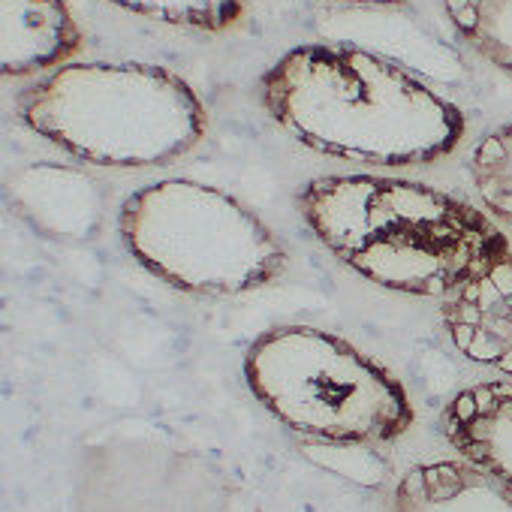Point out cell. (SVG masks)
Returning a JSON list of instances; mask_svg holds the SVG:
<instances>
[{"instance_id":"obj_1","label":"cell","mask_w":512,"mask_h":512,"mask_svg":"<svg viewBox=\"0 0 512 512\" xmlns=\"http://www.w3.org/2000/svg\"><path fill=\"white\" fill-rule=\"evenodd\" d=\"M260 103L305 148L383 169L431 166L467 130L464 112L428 82L350 43L290 49L263 73Z\"/></svg>"},{"instance_id":"obj_2","label":"cell","mask_w":512,"mask_h":512,"mask_svg":"<svg viewBox=\"0 0 512 512\" xmlns=\"http://www.w3.org/2000/svg\"><path fill=\"white\" fill-rule=\"evenodd\" d=\"M299 214L344 266L407 296L449 299L512 250L488 211L413 178L320 175L299 190Z\"/></svg>"},{"instance_id":"obj_3","label":"cell","mask_w":512,"mask_h":512,"mask_svg":"<svg viewBox=\"0 0 512 512\" xmlns=\"http://www.w3.org/2000/svg\"><path fill=\"white\" fill-rule=\"evenodd\" d=\"M16 112L49 145L109 169L169 166L208 130V109L193 85L139 61L64 64L25 88Z\"/></svg>"},{"instance_id":"obj_4","label":"cell","mask_w":512,"mask_h":512,"mask_svg":"<svg viewBox=\"0 0 512 512\" xmlns=\"http://www.w3.org/2000/svg\"><path fill=\"white\" fill-rule=\"evenodd\" d=\"M118 232L133 260L190 296H244L284 278L287 247L220 187L166 178L124 199Z\"/></svg>"},{"instance_id":"obj_5","label":"cell","mask_w":512,"mask_h":512,"mask_svg":"<svg viewBox=\"0 0 512 512\" xmlns=\"http://www.w3.org/2000/svg\"><path fill=\"white\" fill-rule=\"evenodd\" d=\"M244 380L287 428L326 443H395L416 419L398 377L317 326L263 332L244 353Z\"/></svg>"},{"instance_id":"obj_6","label":"cell","mask_w":512,"mask_h":512,"mask_svg":"<svg viewBox=\"0 0 512 512\" xmlns=\"http://www.w3.org/2000/svg\"><path fill=\"white\" fill-rule=\"evenodd\" d=\"M440 320L455 350L512 383V250L488 263L455 296L443 299Z\"/></svg>"},{"instance_id":"obj_7","label":"cell","mask_w":512,"mask_h":512,"mask_svg":"<svg viewBox=\"0 0 512 512\" xmlns=\"http://www.w3.org/2000/svg\"><path fill=\"white\" fill-rule=\"evenodd\" d=\"M10 202L37 232L58 241H88L103 229L109 190L70 166L37 163L13 178Z\"/></svg>"},{"instance_id":"obj_8","label":"cell","mask_w":512,"mask_h":512,"mask_svg":"<svg viewBox=\"0 0 512 512\" xmlns=\"http://www.w3.org/2000/svg\"><path fill=\"white\" fill-rule=\"evenodd\" d=\"M85 46L67 0H0V70L22 79L64 67Z\"/></svg>"},{"instance_id":"obj_9","label":"cell","mask_w":512,"mask_h":512,"mask_svg":"<svg viewBox=\"0 0 512 512\" xmlns=\"http://www.w3.org/2000/svg\"><path fill=\"white\" fill-rule=\"evenodd\" d=\"M446 443L470 464L512 482V383H476L455 392L443 413Z\"/></svg>"},{"instance_id":"obj_10","label":"cell","mask_w":512,"mask_h":512,"mask_svg":"<svg viewBox=\"0 0 512 512\" xmlns=\"http://www.w3.org/2000/svg\"><path fill=\"white\" fill-rule=\"evenodd\" d=\"M389 512H512V482L458 458L410 467Z\"/></svg>"},{"instance_id":"obj_11","label":"cell","mask_w":512,"mask_h":512,"mask_svg":"<svg viewBox=\"0 0 512 512\" xmlns=\"http://www.w3.org/2000/svg\"><path fill=\"white\" fill-rule=\"evenodd\" d=\"M458 40L512 79V0H443Z\"/></svg>"},{"instance_id":"obj_12","label":"cell","mask_w":512,"mask_h":512,"mask_svg":"<svg viewBox=\"0 0 512 512\" xmlns=\"http://www.w3.org/2000/svg\"><path fill=\"white\" fill-rule=\"evenodd\" d=\"M470 184L485 205V211L512 226V121L485 133L467 160Z\"/></svg>"},{"instance_id":"obj_13","label":"cell","mask_w":512,"mask_h":512,"mask_svg":"<svg viewBox=\"0 0 512 512\" xmlns=\"http://www.w3.org/2000/svg\"><path fill=\"white\" fill-rule=\"evenodd\" d=\"M106 4L160 25L202 34H223L244 16V0H106Z\"/></svg>"},{"instance_id":"obj_14","label":"cell","mask_w":512,"mask_h":512,"mask_svg":"<svg viewBox=\"0 0 512 512\" xmlns=\"http://www.w3.org/2000/svg\"><path fill=\"white\" fill-rule=\"evenodd\" d=\"M338 4H356V7H404L407 0H338Z\"/></svg>"}]
</instances>
